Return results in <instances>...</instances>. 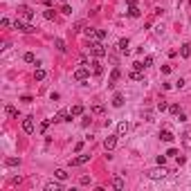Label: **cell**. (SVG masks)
Returning a JSON list of instances; mask_svg holds the SVG:
<instances>
[{"instance_id":"1","label":"cell","mask_w":191,"mask_h":191,"mask_svg":"<svg viewBox=\"0 0 191 191\" xmlns=\"http://www.w3.org/2000/svg\"><path fill=\"white\" fill-rule=\"evenodd\" d=\"M90 52H92V56H97V59H103L108 52H106V47H103L99 41H92L90 43Z\"/></svg>"},{"instance_id":"2","label":"cell","mask_w":191,"mask_h":191,"mask_svg":"<svg viewBox=\"0 0 191 191\" xmlns=\"http://www.w3.org/2000/svg\"><path fill=\"white\" fill-rule=\"evenodd\" d=\"M14 27H16L18 32H23V34H34V32H36V27H34V25H30V23H23L20 18H18V20L14 23Z\"/></svg>"},{"instance_id":"3","label":"cell","mask_w":191,"mask_h":191,"mask_svg":"<svg viewBox=\"0 0 191 191\" xmlns=\"http://www.w3.org/2000/svg\"><path fill=\"white\" fill-rule=\"evenodd\" d=\"M88 76H90V70L85 68V65H81V68H76V70H74V79H76V81L85 83V81H88Z\"/></svg>"},{"instance_id":"4","label":"cell","mask_w":191,"mask_h":191,"mask_svg":"<svg viewBox=\"0 0 191 191\" xmlns=\"http://www.w3.org/2000/svg\"><path fill=\"white\" fill-rule=\"evenodd\" d=\"M166 175H169V171L164 169V164H160V169L148 171V178H151V180H162V178H166Z\"/></svg>"},{"instance_id":"5","label":"cell","mask_w":191,"mask_h":191,"mask_svg":"<svg viewBox=\"0 0 191 191\" xmlns=\"http://www.w3.org/2000/svg\"><path fill=\"white\" fill-rule=\"evenodd\" d=\"M88 160H90V155H88V153H83V155L72 157V160H70V166H81V164H85Z\"/></svg>"},{"instance_id":"6","label":"cell","mask_w":191,"mask_h":191,"mask_svg":"<svg viewBox=\"0 0 191 191\" xmlns=\"http://www.w3.org/2000/svg\"><path fill=\"white\" fill-rule=\"evenodd\" d=\"M117 137H119V135H110V137H106V139H103V148H106V151H112L115 146H117Z\"/></svg>"},{"instance_id":"7","label":"cell","mask_w":191,"mask_h":191,"mask_svg":"<svg viewBox=\"0 0 191 191\" xmlns=\"http://www.w3.org/2000/svg\"><path fill=\"white\" fill-rule=\"evenodd\" d=\"M23 130L27 133V135H32V133H34V119L32 117H25L23 119Z\"/></svg>"},{"instance_id":"8","label":"cell","mask_w":191,"mask_h":191,"mask_svg":"<svg viewBox=\"0 0 191 191\" xmlns=\"http://www.w3.org/2000/svg\"><path fill=\"white\" fill-rule=\"evenodd\" d=\"M88 65H90V68H92V72L97 74V76H99V74H103V68H101V63L97 61V56H94V59H92V61H90Z\"/></svg>"},{"instance_id":"9","label":"cell","mask_w":191,"mask_h":191,"mask_svg":"<svg viewBox=\"0 0 191 191\" xmlns=\"http://www.w3.org/2000/svg\"><path fill=\"white\" fill-rule=\"evenodd\" d=\"M106 112V106L103 103H92L90 106V115H103Z\"/></svg>"},{"instance_id":"10","label":"cell","mask_w":191,"mask_h":191,"mask_svg":"<svg viewBox=\"0 0 191 191\" xmlns=\"http://www.w3.org/2000/svg\"><path fill=\"white\" fill-rule=\"evenodd\" d=\"M18 11H20V18H25V20H32V18H34V11L30 7H20Z\"/></svg>"},{"instance_id":"11","label":"cell","mask_w":191,"mask_h":191,"mask_svg":"<svg viewBox=\"0 0 191 191\" xmlns=\"http://www.w3.org/2000/svg\"><path fill=\"white\" fill-rule=\"evenodd\" d=\"M128 128H130V124H128V121H119V124H117V135H124V133H128Z\"/></svg>"},{"instance_id":"12","label":"cell","mask_w":191,"mask_h":191,"mask_svg":"<svg viewBox=\"0 0 191 191\" xmlns=\"http://www.w3.org/2000/svg\"><path fill=\"white\" fill-rule=\"evenodd\" d=\"M112 106L115 108H121L124 106V94H119V92L115 94V97H112Z\"/></svg>"},{"instance_id":"13","label":"cell","mask_w":191,"mask_h":191,"mask_svg":"<svg viewBox=\"0 0 191 191\" xmlns=\"http://www.w3.org/2000/svg\"><path fill=\"white\" fill-rule=\"evenodd\" d=\"M160 139H164V142H173L175 135H173L171 130H162V133H160Z\"/></svg>"},{"instance_id":"14","label":"cell","mask_w":191,"mask_h":191,"mask_svg":"<svg viewBox=\"0 0 191 191\" xmlns=\"http://www.w3.org/2000/svg\"><path fill=\"white\" fill-rule=\"evenodd\" d=\"M112 187H115V189H124V187H126V180H124L121 175H117V178L112 180Z\"/></svg>"},{"instance_id":"15","label":"cell","mask_w":191,"mask_h":191,"mask_svg":"<svg viewBox=\"0 0 191 191\" xmlns=\"http://www.w3.org/2000/svg\"><path fill=\"white\" fill-rule=\"evenodd\" d=\"M189 54H191V45L184 43L182 47H180V56H182V59H189Z\"/></svg>"},{"instance_id":"16","label":"cell","mask_w":191,"mask_h":191,"mask_svg":"<svg viewBox=\"0 0 191 191\" xmlns=\"http://www.w3.org/2000/svg\"><path fill=\"white\" fill-rule=\"evenodd\" d=\"M117 47H119V52H124V54H128V38H121V41L117 43Z\"/></svg>"},{"instance_id":"17","label":"cell","mask_w":191,"mask_h":191,"mask_svg":"<svg viewBox=\"0 0 191 191\" xmlns=\"http://www.w3.org/2000/svg\"><path fill=\"white\" fill-rule=\"evenodd\" d=\"M128 76H130V79H133V81H142V79H144V74H142V70H137V68H135V70H133V72H130Z\"/></svg>"},{"instance_id":"18","label":"cell","mask_w":191,"mask_h":191,"mask_svg":"<svg viewBox=\"0 0 191 191\" xmlns=\"http://www.w3.org/2000/svg\"><path fill=\"white\" fill-rule=\"evenodd\" d=\"M117 79H119V68H115L112 74H110V79H108V85H110V88L115 85V81H117Z\"/></svg>"},{"instance_id":"19","label":"cell","mask_w":191,"mask_h":191,"mask_svg":"<svg viewBox=\"0 0 191 191\" xmlns=\"http://www.w3.org/2000/svg\"><path fill=\"white\" fill-rule=\"evenodd\" d=\"M83 112V106H81V103H74V106L70 108V115H72V117H76V115H81Z\"/></svg>"},{"instance_id":"20","label":"cell","mask_w":191,"mask_h":191,"mask_svg":"<svg viewBox=\"0 0 191 191\" xmlns=\"http://www.w3.org/2000/svg\"><path fill=\"white\" fill-rule=\"evenodd\" d=\"M54 175H56V180H68V171H65V169H56Z\"/></svg>"},{"instance_id":"21","label":"cell","mask_w":191,"mask_h":191,"mask_svg":"<svg viewBox=\"0 0 191 191\" xmlns=\"http://www.w3.org/2000/svg\"><path fill=\"white\" fill-rule=\"evenodd\" d=\"M54 47H56L59 52H65V50H68V47H65V41H63V38H56V41H54Z\"/></svg>"},{"instance_id":"22","label":"cell","mask_w":191,"mask_h":191,"mask_svg":"<svg viewBox=\"0 0 191 191\" xmlns=\"http://www.w3.org/2000/svg\"><path fill=\"white\" fill-rule=\"evenodd\" d=\"M83 34L90 38V41H94V38H97V30H92V27H85L83 30Z\"/></svg>"},{"instance_id":"23","label":"cell","mask_w":191,"mask_h":191,"mask_svg":"<svg viewBox=\"0 0 191 191\" xmlns=\"http://www.w3.org/2000/svg\"><path fill=\"white\" fill-rule=\"evenodd\" d=\"M45 191H61V184L59 182H47L45 184Z\"/></svg>"},{"instance_id":"24","label":"cell","mask_w":191,"mask_h":191,"mask_svg":"<svg viewBox=\"0 0 191 191\" xmlns=\"http://www.w3.org/2000/svg\"><path fill=\"white\" fill-rule=\"evenodd\" d=\"M45 74H47V72H45L43 68H38V70L34 72V79H36V81H43V79H45Z\"/></svg>"},{"instance_id":"25","label":"cell","mask_w":191,"mask_h":191,"mask_svg":"<svg viewBox=\"0 0 191 191\" xmlns=\"http://www.w3.org/2000/svg\"><path fill=\"white\" fill-rule=\"evenodd\" d=\"M139 14H142V11H139L137 7H128V16H130V18H139Z\"/></svg>"},{"instance_id":"26","label":"cell","mask_w":191,"mask_h":191,"mask_svg":"<svg viewBox=\"0 0 191 191\" xmlns=\"http://www.w3.org/2000/svg\"><path fill=\"white\" fill-rule=\"evenodd\" d=\"M5 110H7V115H9V117H11V119H16V117H18V110H16L14 106H7Z\"/></svg>"},{"instance_id":"27","label":"cell","mask_w":191,"mask_h":191,"mask_svg":"<svg viewBox=\"0 0 191 191\" xmlns=\"http://www.w3.org/2000/svg\"><path fill=\"white\" fill-rule=\"evenodd\" d=\"M25 61H27V63H36V65H41V63L36 61V56H34L32 52H27V54H25Z\"/></svg>"},{"instance_id":"28","label":"cell","mask_w":191,"mask_h":191,"mask_svg":"<svg viewBox=\"0 0 191 191\" xmlns=\"http://www.w3.org/2000/svg\"><path fill=\"white\" fill-rule=\"evenodd\" d=\"M5 164H7V166H18L20 162H18L16 157H7V160H5Z\"/></svg>"},{"instance_id":"29","label":"cell","mask_w":191,"mask_h":191,"mask_svg":"<svg viewBox=\"0 0 191 191\" xmlns=\"http://www.w3.org/2000/svg\"><path fill=\"white\" fill-rule=\"evenodd\" d=\"M157 110H160V112L169 110V103H166V101H157Z\"/></svg>"},{"instance_id":"30","label":"cell","mask_w":191,"mask_h":191,"mask_svg":"<svg viewBox=\"0 0 191 191\" xmlns=\"http://www.w3.org/2000/svg\"><path fill=\"white\" fill-rule=\"evenodd\" d=\"M182 144H184L187 148H191V135H182Z\"/></svg>"},{"instance_id":"31","label":"cell","mask_w":191,"mask_h":191,"mask_svg":"<svg viewBox=\"0 0 191 191\" xmlns=\"http://www.w3.org/2000/svg\"><path fill=\"white\" fill-rule=\"evenodd\" d=\"M169 110H171V115H180V106H178V103H173V106H169Z\"/></svg>"},{"instance_id":"32","label":"cell","mask_w":191,"mask_h":191,"mask_svg":"<svg viewBox=\"0 0 191 191\" xmlns=\"http://www.w3.org/2000/svg\"><path fill=\"white\" fill-rule=\"evenodd\" d=\"M45 18L47 20H54V9H45Z\"/></svg>"},{"instance_id":"33","label":"cell","mask_w":191,"mask_h":191,"mask_svg":"<svg viewBox=\"0 0 191 191\" xmlns=\"http://www.w3.org/2000/svg\"><path fill=\"white\" fill-rule=\"evenodd\" d=\"M52 121H54V119H45V121L41 124V130H47V126H50V124H52Z\"/></svg>"},{"instance_id":"34","label":"cell","mask_w":191,"mask_h":191,"mask_svg":"<svg viewBox=\"0 0 191 191\" xmlns=\"http://www.w3.org/2000/svg\"><path fill=\"white\" fill-rule=\"evenodd\" d=\"M103 38H106V32H103V30H97V41H103Z\"/></svg>"},{"instance_id":"35","label":"cell","mask_w":191,"mask_h":191,"mask_svg":"<svg viewBox=\"0 0 191 191\" xmlns=\"http://www.w3.org/2000/svg\"><path fill=\"white\" fill-rule=\"evenodd\" d=\"M79 182H81V184H90V175H81Z\"/></svg>"},{"instance_id":"36","label":"cell","mask_w":191,"mask_h":191,"mask_svg":"<svg viewBox=\"0 0 191 191\" xmlns=\"http://www.w3.org/2000/svg\"><path fill=\"white\" fill-rule=\"evenodd\" d=\"M151 65H153V59H151V56H146V59H144V68H151Z\"/></svg>"},{"instance_id":"37","label":"cell","mask_w":191,"mask_h":191,"mask_svg":"<svg viewBox=\"0 0 191 191\" xmlns=\"http://www.w3.org/2000/svg\"><path fill=\"white\" fill-rule=\"evenodd\" d=\"M61 11H63V14H72V7H70V5H63Z\"/></svg>"},{"instance_id":"38","label":"cell","mask_w":191,"mask_h":191,"mask_svg":"<svg viewBox=\"0 0 191 191\" xmlns=\"http://www.w3.org/2000/svg\"><path fill=\"white\" fill-rule=\"evenodd\" d=\"M166 162V155H157V164H164Z\"/></svg>"},{"instance_id":"39","label":"cell","mask_w":191,"mask_h":191,"mask_svg":"<svg viewBox=\"0 0 191 191\" xmlns=\"http://www.w3.org/2000/svg\"><path fill=\"white\" fill-rule=\"evenodd\" d=\"M128 2V7H137V0H126Z\"/></svg>"},{"instance_id":"40","label":"cell","mask_w":191,"mask_h":191,"mask_svg":"<svg viewBox=\"0 0 191 191\" xmlns=\"http://www.w3.org/2000/svg\"><path fill=\"white\" fill-rule=\"evenodd\" d=\"M63 2H68V0H63Z\"/></svg>"},{"instance_id":"41","label":"cell","mask_w":191,"mask_h":191,"mask_svg":"<svg viewBox=\"0 0 191 191\" xmlns=\"http://www.w3.org/2000/svg\"><path fill=\"white\" fill-rule=\"evenodd\" d=\"M189 2H191V0H189Z\"/></svg>"}]
</instances>
